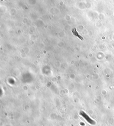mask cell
<instances>
[{
    "label": "cell",
    "mask_w": 114,
    "mask_h": 126,
    "mask_svg": "<svg viewBox=\"0 0 114 126\" xmlns=\"http://www.w3.org/2000/svg\"><path fill=\"white\" fill-rule=\"evenodd\" d=\"M72 32L73 35H74L75 36L79 38V39L81 40H84V38L83 37H82L81 36H80V35L79 34L78 32H77V30L76 29V28H74L72 30Z\"/></svg>",
    "instance_id": "7a4b0ae2"
},
{
    "label": "cell",
    "mask_w": 114,
    "mask_h": 126,
    "mask_svg": "<svg viewBox=\"0 0 114 126\" xmlns=\"http://www.w3.org/2000/svg\"><path fill=\"white\" fill-rule=\"evenodd\" d=\"M80 115H81L82 116L84 117L87 121V122L90 124L94 125L95 124L94 121L92 120L84 111H81L80 112Z\"/></svg>",
    "instance_id": "6da1fadb"
}]
</instances>
